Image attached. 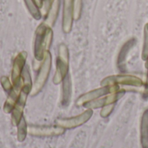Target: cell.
Instances as JSON below:
<instances>
[{
	"mask_svg": "<svg viewBox=\"0 0 148 148\" xmlns=\"http://www.w3.org/2000/svg\"><path fill=\"white\" fill-rule=\"evenodd\" d=\"M36 4L38 5V7L41 9L42 4V0H36Z\"/></svg>",
	"mask_w": 148,
	"mask_h": 148,
	"instance_id": "24",
	"label": "cell"
},
{
	"mask_svg": "<svg viewBox=\"0 0 148 148\" xmlns=\"http://www.w3.org/2000/svg\"><path fill=\"white\" fill-rule=\"evenodd\" d=\"M0 83L2 85L3 90L5 92H7V93H9L11 90L12 87H13V84L11 82V80H10L9 77H7L5 75L1 76V78H0Z\"/></svg>",
	"mask_w": 148,
	"mask_h": 148,
	"instance_id": "21",
	"label": "cell"
},
{
	"mask_svg": "<svg viewBox=\"0 0 148 148\" xmlns=\"http://www.w3.org/2000/svg\"><path fill=\"white\" fill-rule=\"evenodd\" d=\"M62 99L61 104L62 107H68L71 101L72 97V81L71 76L69 74L62 81Z\"/></svg>",
	"mask_w": 148,
	"mask_h": 148,
	"instance_id": "13",
	"label": "cell"
},
{
	"mask_svg": "<svg viewBox=\"0 0 148 148\" xmlns=\"http://www.w3.org/2000/svg\"><path fill=\"white\" fill-rule=\"evenodd\" d=\"M74 6V19L75 21L81 18L82 10V0H73Z\"/></svg>",
	"mask_w": 148,
	"mask_h": 148,
	"instance_id": "20",
	"label": "cell"
},
{
	"mask_svg": "<svg viewBox=\"0 0 148 148\" xmlns=\"http://www.w3.org/2000/svg\"><path fill=\"white\" fill-rule=\"evenodd\" d=\"M25 6L29 11V13L31 15V16L36 20H40L42 16L41 13V10L38 7V5L36 3V0H23Z\"/></svg>",
	"mask_w": 148,
	"mask_h": 148,
	"instance_id": "17",
	"label": "cell"
},
{
	"mask_svg": "<svg viewBox=\"0 0 148 148\" xmlns=\"http://www.w3.org/2000/svg\"><path fill=\"white\" fill-rule=\"evenodd\" d=\"M145 87H146V88L147 89L148 88V76H147V85H145Z\"/></svg>",
	"mask_w": 148,
	"mask_h": 148,
	"instance_id": "26",
	"label": "cell"
},
{
	"mask_svg": "<svg viewBox=\"0 0 148 148\" xmlns=\"http://www.w3.org/2000/svg\"><path fill=\"white\" fill-rule=\"evenodd\" d=\"M94 110L86 109L84 112L80 114L79 115L70 117V118H62L56 121V124L64 129H73L78 127L82 126L86 122H88L91 117L93 116Z\"/></svg>",
	"mask_w": 148,
	"mask_h": 148,
	"instance_id": "6",
	"label": "cell"
},
{
	"mask_svg": "<svg viewBox=\"0 0 148 148\" xmlns=\"http://www.w3.org/2000/svg\"><path fill=\"white\" fill-rule=\"evenodd\" d=\"M135 44V39L134 38H132L130 39L129 41H127L124 46L122 47L120 54H119V57H118V66L120 69H123V67L125 66V63H126V58L127 56V54L129 52V50L134 47V45Z\"/></svg>",
	"mask_w": 148,
	"mask_h": 148,
	"instance_id": "16",
	"label": "cell"
},
{
	"mask_svg": "<svg viewBox=\"0 0 148 148\" xmlns=\"http://www.w3.org/2000/svg\"><path fill=\"white\" fill-rule=\"evenodd\" d=\"M55 0H42V7H41V13H42V16H45L50 8V6L52 5L53 2Z\"/></svg>",
	"mask_w": 148,
	"mask_h": 148,
	"instance_id": "23",
	"label": "cell"
},
{
	"mask_svg": "<svg viewBox=\"0 0 148 148\" xmlns=\"http://www.w3.org/2000/svg\"><path fill=\"white\" fill-rule=\"evenodd\" d=\"M17 127V140L19 142H23L27 136L28 134V126L25 121V118L23 116L18 124L16 125Z\"/></svg>",
	"mask_w": 148,
	"mask_h": 148,
	"instance_id": "18",
	"label": "cell"
},
{
	"mask_svg": "<svg viewBox=\"0 0 148 148\" xmlns=\"http://www.w3.org/2000/svg\"><path fill=\"white\" fill-rule=\"evenodd\" d=\"M114 109V104H109V105L102 107L101 110L100 112L101 117V118H108L112 114Z\"/></svg>",
	"mask_w": 148,
	"mask_h": 148,
	"instance_id": "22",
	"label": "cell"
},
{
	"mask_svg": "<svg viewBox=\"0 0 148 148\" xmlns=\"http://www.w3.org/2000/svg\"><path fill=\"white\" fill-rule=\"evenodd\" d=\"M125 94H126V90L122 88L118 92L111 93L104 96H101L98 99H95L94 101H91L89 102H87L82 107H84L86 109H92V110L97 109L100 108H101L102 107L109 105V104H115L119 100H121L124 96Z\"/></svg>",
	"mask_w": 148,
	"mask_h": 148,
	"instance_id": "7",
	"label": "cell"
},
{
	"mask_svg": "<svg viewBox=\"0 0 148 148\" xmlns=\"http://www.w3.org/2000/svg\"><path fill=\"white\" fill-rule=\"evenodd\" d=\"M122 89L121 87L118 85H113V86H101L98 88L93 89L91 91H88L83 95H82L77 100H76V106L78 107H82L84 104L87 102H89L91 101H94L95 99H98L101 96H104L106 95L111 94V93H115Z\"/></svg>",
	"mask_w": 148,
	"mask_h": 148,
	"instance_id": "5",
	"label": "cell"
},
{
	"mask_svg": "<svg viewBox=\"0 0 148 148\" xmlns=\"http://www.w3.org/2000/svg\"><path fill=\"white\" fill-rule=\"evenodd\" d=\"M74 20L75 19H74L73 0H63L62 27L64 33L68 34L71 31Z\"/></svg>",
	"mask_w": 148,
	"mask_h": 148,
	"instance_id": "10",
	"label": "cell"
},
{
	"mask_svg": "<svg viewBox=\"0 0 148 148\" xmlns=\"http://www.w3.org/2000/svg\"><path fill=\"white\" fill-rule=\"evenodd\" d=\"M145 67H146V69H148V59L145 62Z\"/></svg>",
	"mask_w": 148,
	"mask_h": 148,
	"instance_id": "25",
	"label": "cell"
},
{
	"mask_svg": "<svg viewBox=\"0 0 148 148\" xmlns=\"http://www.w3.org/2000/svg\"><path fill=\"white\" fill-rule=\"evenodd\" d=\"M22 87H23V84H22V80L20 79L16 84L13 85L11 90L8 93V97L3 104V112L6 113V114H10L11 113L14 106L16 105L19 96H20V94H21V91H22Z\"/></svg>",
	"mask_w": 148,
	"mask_h": 148,
	"instance_id": "12",
	"label": "cell"
},
{
	"mask_svg": "<svg viewBox=\"0 0 148 148\" xmlns=\"http://www.w3.org/2000/svg\"><path fill=\"white\" fill-rule=\"evenodd\" d=\"M53 41L52 28L45 24L43 22L40 23L35 31L33 54L35 59L34 69H38L41 62L42 61L46 52L49 51Z\"/></svg>",
	"mask_w": 148,
	"mask_h": 148,
	"instance_id": "1",
	"label": "cell"
},
{
	"mask_svg": "<svg viewBox=\"0 0 148 148\" xmlns=\"http://www.w3.org/2000/svg\"><path fill=\"white\" fill-rule=\"evenodd\" d=\"M69 51L65 43L58 46V53L56 62V71L53 76V83L58 85L62 82L69 74Z\"/></svg>",
	"mask_w": 148,
	"mask_h": 148,
	"instance_id": "2",
	"label": "cell"
},
{
	"mask_svg": "<svg viewBox=\"0 0 148 148\" xmlns=\"http://www.w3.org/2000/svg\"><path fill=\"white\" fill-rule=\"evenodd\" d=\"M51 66H52V56H51L50 52L48 51V52H46V54L37 69L38 72H37L36 80L32 85V88H31V91L29 94L31 96H35V95H38L43 88L44 85L46 84V82L49 79Z\"/></svg>",
	"mask_w": 148,
	"mask_h": 148,
	"instance_id": "3",
	"label": "cell"
},
{
	"mask_svg": "<svg viewBox=\"0 0 148 148\" xmlns=\"http://www.w3.org/2000/svg\"><path fill=\"white\" fill-rule=\"evenodd\" d=\"M140 141L141 148H148V108H147L140 119Z\"/></svg>",
	"mask_w": 148,
	"mask_h": 148,
	"instance_id": "14",
	"label": "cell"
},
{
	"mask_svg": "<svg viewBox=\"0 0 148 148\" xmlns=\"http://www.w3.org/2000/svg\"><path fill=\"white\" fill-rule=\"evenodd\" d=\"M29 95V92L22 89L20 96L11 111V122L14 126H16L18 124V122L20 121V120L22 119V117L23 116V109L25 108V104H26L27 98H28Z\"/></svg>",
	"mask_w": 148,
	"mask_h": 148,
	"instance_id": "11",
	"label": "cell"
},
{
	"mask_svg": "<svg viewBox=\"0 0 148 148\" xmlns=\"http://www.w3.org/2000/svg\"><path fill=\"white\" fill-rule=\"evenodd\" d=\"M118 85L120 87H132V88H144V82L138 76L132 75H113L103 78L101 82V86H113Z\"/></svg>",
	"mask_w": 148,
	"mask_h": 148,
	"instance_id": "4",
	"label": "cell"
},
{
	"mask_svg": "<svg viewBox=\"0 0 148 148\" xmlns=\"http://www.w3.org/2000/svg\"><path fill=\"white\" fill-rule=\"evenodd\" d=\"M60 0H55L52 3V5L50 6L47 15L44 16V21L43 23L45 24H47L49 27H53L56 23V21L57 19L58 14H59V10H60Z\"/></svg>",
	"mask_w": 148,
	"mask_h": 148,
	"instance_id": "15",
	"label": "cell"
},
{
	"mask_svg": "<svg viewBox=\"0 0 148 148\" xmlns=\"http://www.w3.org/2000/svg\"><path fill=\"white\" fill-rule=\"evenodd\" d=\"M28 54L26 51H21L19 52L14 58L13 63H12V69H11V74H10V80L12 84H16L20 79L22 73L26 66Z\"/></svg>",
	"mask_w": 148,
	"mask_h": 148,
	"instance_id": "9",
	"label": "cell"
},
{
	"mask_svg": "<svg viewBox=\"0 0 148 148\" xmlns=\"http://www.w3.org/2000/svg\"><path fill=\"white\" fill-rule=\"evenodd\" d=\"M141 58L145 62L148 59V23L145 24L144 27V42L141 52Z\"/></svg>",
	"mask_w": 148,
	"mask_h": 148,
	"instance_id": "19",
	"label": "cell"
},
{
	"mask_svg": "<svg viewBox=\"0 0 148 148\" xmlns=\"http://www.w3.org/2000/svg\"><path fill=\"white\" fill-rule=\"evenodd\" d=\"M65 129L59 126H29L28 134L35 137H56L63 134Z\"/></svg>",
	"mask_w": 148,
	"mask_h": 148,
	"instance_id": "8",
	"label": "cell"
}]
</instances>
